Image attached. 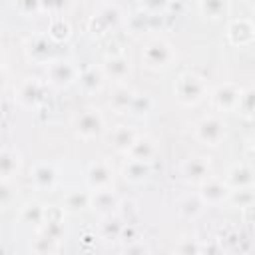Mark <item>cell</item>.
Here are the masks:
<instances>
[{
	"mask_svg": "<svg viewBox=\"0 0 255 255\" xmlns=\"http://www.w3.org/2000/svg\"><path fill=\"white\" fill-rule=\"evenodd\" d=\"M141 58L145 60V66L147 68H153V70H159V68H165L171 58H173V52L169 48L167 42L163 40H151L143 52H141Z\"/></svg>",
	"mask_w": 255,
	"mask_h": 255,
	"instance_id": "6da1fadb",
	"label": "cell"
},
{
	"mask_svg": "<svg viewBox=\"0 0 255 255\" xmlns=\"http://www.w3.org/2000/svg\"><path fill=\"white\" fill-rule=\"evenodd\" d=\"M104 129V118L98 110L94 108H88L84 110L78 118H76V131L80 137L84 139H92L96 135H100Z\"/></svg>",
	"mask_w": 255,
	"mask_h": 255,
	"instance_id": "7a4b0ae2",
	"label": "cell"
},
{
	"mask_svg": "<svg viewBox=\"0 0 255 255\" xmlns=\"http://www.w3.org/2000/svg\"><path fill=\"white\" fill-rule=\"evenodd\" d=\"M203 80L195 74H183L177 80V94L183 104H195L203 98Z\"/></svg>",
	"mask_w": 255,
	"mask_h": 255,
	"instance_id": "3957f363",
	"label": "cell"
},
{
	"mask_svg": "<svg viewBox=\"0 0 255 255\" xmlns=\"http://www.w3.org/2000/svg\"><path fill=\"white\" fill-rule=\"evenodd\" d=\"M225 133V126L217 120V118H205L197 124V137L203 141V143H209V145H217L221 141Z\"/></svg>",
	"mask_w": 255,
	"mask_h": 255,
	"instance_id": "277c9868",
	"label": "cell"
},
{
	"mask_svg": "<svg viewBox=\"0 0 255 255\" xmlns=\"http://www.w3.org/2000/svg\"><path fill=\"white\" fill-rule=\"evenodd\" d=\"M48 78L54 86H68L76 78V70L70 62H52L48 70Z\"/></svg>",
	"mask_w": 255,
	"mask_h": 255,
	"instance_id": "5b68a950",
	"label": "cell"
},
{
	"mask_svg": "<svg viewBox=\"0 0 255 255\" xmlns=\"http://www.w3.org/2000/svg\"><path fill=\"white\" fill-rule=\"evenodd\" d=\"M88 181L94 189H104L112 183V167L106 161H96L88 169Z\"/></svg>",
	"mask_w": 255,
	"mask_h": 255,
	"instance_id": "8992f818",
	"label": "cell"
},
{
	"mask_svg": "<svg viewBox=\"0 0 255 255\" xmlns=\"http://www.w3.org/2000/svg\"><path fill=\"white\" fill-rule=\"evenodd\" d=\"M209 161L205 157H189L183 163V175L187 181H203L207 177Z\"/></svg>",
	"mask_w": 255,
	"mask_h": 255,
	"instance_id": "52a82bcc",
	"label": "cell"
},
{
	"mask_svg": "<svg viewBox=\"0 0 255 255\" xmlns=\"http://www.w3.org/2000/svg\"><path fill=\"white\" fill-rule=\"evenodd\" d=\"M128 153L131 155V159L151 161V157L155 155V143L149 137H135L133 143L128 147Z\"/></svg>",
	"mask_w": 255,
	"mask_h": 255,
	"instance_id": "ba28073f",
	"label": "cell"
},
{
	"mask_svg": "<svg viewBox=\"0 0 255 255\" xmlns=\"http://www.w3.org/2000/svg\"><path fill=\"white\" fill-rule=\"evenodd\" d=\"M32 183H34L38 189H42V191L52 189L54 183H56V171H54V167L48 165V163L36 165V167H34V173H32Z\"/></svg>",
	"mask_w": 255,
	"mask_h": 255,
	"instance_id": "9c48e42d",
	"label": "cell"
},
{
	"mask_svg": "<svg viewBox=\"0 0 255 255\" xmlns=\"http://www.w3.org/2000/svg\"><path fill=\"white\" fill-rule=\"evenodd\" d=\"M104 74L114 78V80H118V82H124L129 76V62L124 56H114V58H110L106 62Z\"/></svg>",
	"mask_w": 255,
	"mask_h": 255,
	"instance_id": "30bf717a",
	"label": "cell"
},
{
	"mask_svg": "<svg viewBox=\"0 0 255 255\" xmlns=\"http://www.w3.org/2000/svg\"><path fill=\"white\" fill-rule=\"evenodd\" d=\"M90 201H92L94 209H98V211H102V213H112V211L118 207V197H116L108 187L96 189V193L90 197Z\"/></svg>",
	"mask_w": 255,
	"mask_h": 255,
	"instance_id": "8fae6325",
	"label": "cell"
},
{
	"mask_svg": "<svg viewBox=\"0 0 255 255\" xmlns=\"http://www.w3.org/2000/svg\"><path fill=\"white\" fill-rule=\"evenodd\" d=\"M227 197V187L221 181H205L201 187V201L203 203H221Z\"/></svg>",
	"mask_w": 255,
	"mask_h": 255,
	"instance_id": "7c38bea8",
	"label": "cell"
},
{
	"mask_svg": "<svg viewBox=\"0 0 255 255\" xmlns=\"http://www.w3.org/2000/svg\"><path fill=\"white\" fill-rule=\"evenodd\" d=\"M20 169V157L18 153L10 149H0V179H10Z\"/></svg>",
	"mask_w": 255,
	"mask_h": 255,
	"instance_id": "4fadbf2b",
	"label": "cell"
},
{
	"mask_svg": "<svg viewBox=\"0 0 255 255\" xmlns=\"http://www.w3.org/2000/svg\"><path fill=\"white\" fill-rule=\"evenodd\" d=\"M40 98H42V90H40V84H38V82H34V80H26V82L20 84L18 100H20L24 106L32 108V106L38 104Z\"/></svg>",
	"mask_w": 255,
	"mask_h": 255,
	"instance_id": "5bb4252c",
	"label": "cell"
},
{
	"mask_svg": "<svg viewBox=\"0 0 255 255\" xmlns=\"http://www.w3.org/2000/svg\"><path fill=\"white\" fill-rule=\"evenodd\" d=\"M149 161H139V159H129L124 167V177L137 183V181H143L147 175H149Z\"/></svg>",
	"mask_w": 255,
	"mask_h": 255,
	"instance_id": "9a60e30c",
	"label": "cell"
},
{
	"mask_svg": "<svg viewBox=\"0 0 255 255\" xmlns=\"http://www.w3.org/2000/svg\"><path fill=\"white\" fill-rule=\"evenodd\" d=\"M135 137H137V135H135V131H133L131 128H128V126H120V128L112 133V143H114L116 149H120V151H128V147L133 143Z\"/></svg>",
	"mask_w": 255,
	"mask_h": 255,
	"instance_id": "2e32d148",
	"label": "cell"
},
{
	"mask_svg": "<svg viewBox=\"0 0 255 255\" xmlns=\"http://www.w3.org/2000/svg\"><path fill=\"white\" fill-rule=\"evenodd\" d=\"M80 84H82V88L86 90V92H98L100 88H102V84H104V72L102 70H98V68H90V70H86L84 74H82V78H80Z\"/></svg>",
	"mask_w": 255,
	"mask_h": 255,
	"instance_id": "e0dca14e",
	"label": "cell"
},
{
	"mask_svg": "<svg viewBox=\"0 0 255 255\" xmlns=\"http://www.w3.org/2000/svg\"><path fill=\"white\" fill-rule=\"evenodd\" d=\"M88 203H90V195L80 193V191H72V193H68L66 199H64V207H66L68 211H72V213L82 211L84 207H88Z\"/></svg>",
	"mask_w": 255,
	"mask_h": 255,
	"instance_id": "ac0fdd59",
	"label": "cell"
},
{
	"mask_svg": "<svg viewBox=\"0 0 255 255\" xmlns=\"http://www.w3.org/2000/svg\"><path fill=\"white\" fill-rule=\"evenodd\" d=\"M151 106H153V102H151L149 96H145V94H135V96L131 98L128 110H129L133 116H145V114H149Z\"/></svg>",
	"mask_w": 255,
	"mask_h": 255,
	"instance_id": "d6986e66",
	"label": "cell"
},
{
	"mask_svg": "<svg viewBox=\"0 0 255 255\" xmlns=\"http://www.w3.org/2000/svg\"><path fill=\"white\" fill-rule=\"evenodd\" d=\"M239 100H241V96H239V92L235 90V92H227V86L225 88H219L217 92H215V102H217V106L219 108H233L235 104H239Z\"/></svg>",
	"mask_w": 255,
	"mask_h": 255,
	"instance_id": "ffe728a7",
	"label": "cell"
},
{
	"mask_svg": "<svg viewBox=\"0 0 255 255\" xmlns=\"http://www.w3.org/2000/svg\"><path fill=\"white\" fill-rule=\"evenodd\" d=\"M199 8L209 18H219L225 12V0H199Z\"/></svg>",
	"mask_w": 255,
	"mask_h": 255,
	"instance_id": "44dd1931",
	"label": "cell"
},
{
	"mask_svg": "<svg viewBox=\"0 0 255 255\" xmlns=\"http://www.w3.org/2000/svg\"><path fill=\"white\" fill-rule=\"evenodd\" d=\"M96 20H98V22H102V24H104V28L116 26V24L120 22V10H118L116 6H104V8L98 12Z\"/></svg>",
	"mask_w": 255,
	"mask_h": 255,
	"instance_id": "7402d4cb",
	"label": "cell"
},
{
	"mask_svg": "<svg viewBox=\"0 0 255 255\" xmlns=\"http://www.w3.org/2000/svg\"><path fill=\"white\" fill-rule=\"evenodd\" d=\"M30 52H32V58H34L36 62L48 60V56H50V44H48V40H46V38H36V40L30 44Z\"/></svg>",
	"mask_w": 255,
	"mask_h": 255,
	"instance_id": "603a6c76",
	"label": "cell"
},
{
	"mask_svg": "<svg viewBox=\"0 0 255 255\" xmlns=\"http://www.w3.org/2000/svg\"><path fill=\"white\" fill-rule=\"evenodd\" d=\"M131 98H133V94H131L128 88H118V90H116V94L112 96L110 104H112L116 110H128V108H129Z\"/></svg>",
	"mask_w": 255,
	"mask_h": 255,
	"instance_id": "cb8c5ba5",
	"label": "cell"
},
{
	"mask_svg": "<svg viewBox=\"0 0 255 255\" xmlns=\"http://www.w3.org/2000/svg\"><path fill=\"white\" fill-rule=\"evenodd\" d=\"M201 207H203V201H201L199 197H187V199L179 205V211H181V215H185V217H195V215L201 211Z\"/></svg>",
	"mask_w": 255,
	"mask_h": 255,
	"instance_id": "d4e9b609",
	"label": "cell"
},
{
	"mask_svg": "<svg viewBox=\"0 0 255 255\" xmlns=\"http://www.w3.org/2000/svg\"><path fill=\"white\" fill-rule=\"evenodd\" d=\"M44 219H46V211L38 203L26 205V209H24V221H32V223L40 225V223H44Z\"/></svg>",
	"mask_w": 255,
	"mask_h": 255,
	"instance_id": "484cf974",
	"label": "cell"
},
{
	"mask_svg": "<svg viewBox=\"0 0 255 255\" xmlns=\"http://www.w3.org/2000/svg\"><path fill=\"white\" fill-rule=\"evenodd\" d=\"M68 34H70V26H68L62 18H58V20L52 22V26H50V36H52V38L62 40V38H66Z\"/></svg>",
	"mask_w": 255,
	"mask_h": 255,
	"instance_id": "4316f807",
	"label": "cell"
},
{
	"mask_svg": "<svg viewBox=\"0 0 255 255\" xmlns=\"http://www.w3.org/2000/svg\"><path fill=\"white\" fill-rule=\"evenodd\" d=\"M14 199V187L8 183V179H0V205H8Z\"/></svg>",
	"mask_w": 255,
	"mask_h": 255,
	"instance_id": "83f0119b",
	"label": "cell"
},
{
	"mask_svg": "<svg viewBox=\"0 0 255 255\" xmlns=\"http://www.w3.org/2000/svg\"><path fill=\"white\" fill-rule=\"evenodd\" d=\"M141 6L145 8L147 14H159L165 10L167 0H141Z\"/></svg>",
	"mask_w": 255,
	"mask_h": 255,
	"instance_id": "f1b7e54d",
	"label": "cell"
},
{
	"mask_svg": "<svg viewBox=\"0 0 255 255\" xmlns=\"http://www.w3.org/2000/svg\"><path fill=\"white\" fill-rule=\"evenodd\" d=\"M2 86H4V74L0 72V88H2Z\"/></svg>",
	"mask_w": 255,
	"mask_h": 255,
	"instance_id": "f546056e",
	"label": "cell"
},
{
	"mask_svg": "<svg viewBox=\"0 0 255 255\" xmlns=\"http://www.w3.org/2000/svg\"><path fill=\"white\" fill-rule=\"evenodd\" d=\"M0 62H2V52H0Z\"/></svg>",
	"mask_w": 255,
	"mask_h": 255,
	"instance_id": "4dcf8cb0",
	"label": "cell"
}]
</instances>
